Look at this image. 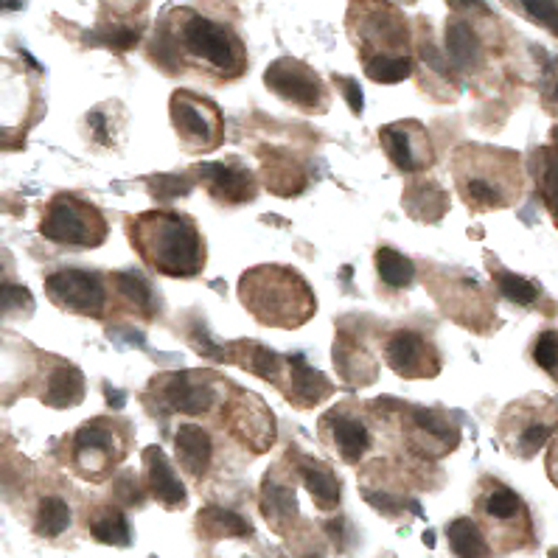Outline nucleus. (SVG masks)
<instances>
[{"label": "nucleus", "mask_w": 558, "mask_h": 558, "mask_svg": "<svg viewBox=\"0 0 558 558\" xmlns=\"http://www.w3.org/2000/svg\"><path fill=\"white\" fill-rule=\"evenodd\" d=\"M127 230L138 256L160 275L194 278L205 267V242L186 214L149 211L129 219Z\"/></svg>", "instance_id": "nucleus-1"}, {"label": "nucleus", "mask_w": 558, "mask_h": 558, "mask_svg": "<svg viewBox=\"0 0 558 558\" xmlns=\"http://www.w3.org/2000/svg\"><path fill=\"white\" fill-rule=\"evenodd\" d=\"M455 186L463 202L477 211H502L522 200L525 172L516 152L491 146H460L452 160Z\"/></svg>", "instance_id": "nucleus-2"}, {"label": "nucleus", "mask_w": 558, "mask_h": 558, "mask_svg": "<svg viewBox=\"0 0 558 558\" xmlns=\"http://www.w3.org/2000/svg\"><path fill=\"white\" fill-rule=\"evenodd\" d=\"M236 292L244 309L272 329H298L315 315L312 287L292 267H253L239 278Z\"/></svg>", "instance_id": "nucleus-3"}, {"label": "nucleus", "mask_w": 558, "mask_h": 558, "mask_svg": "<svg viewBox=\"0 0 558 558\" xmlns=\"http://www.w3.org/2000/svg\"><path fill=\"white\" fill-rule=\"evenodd\" d=\"M180 43L186 57L205 65L208 71L219 73L222 79L242 76L244 65V45L242 40L222 23L211 17L197 15V12H183L180 20Z\"/></svg>", "instance_id": "nucleus-4"}, {"label": "nucleus", "mask_w": 558, "mask_h": 558, "mask_svg": "<svg viewBox=\"0 0 558 558\" xmlns=\"http://www.w3.org/2000/svg\"><path fill=\"white\" fill-rule=\"evenodd\" d=\"M558 430V404L547 396H528L511 404L500 418V438L519 460H530Z\"/></svg>", "instance_id": "nucleus-5"}, {"label": "nucleus", "mask_w": 558, "mask_h": 558, "mask_svg": "<svg viewBox=\"0 0 558 558\" xmlns=\"http://www.w3.org/2000/svg\"><path fill=\"white\" fill-rule=\"evenodd\" d=\"M477 511L486 519L488 533L502 553L533 544V519L528 505L514 488L502 486L497 480L483 483V491L477 497Z\"/></svg>", "instance_id": "nucleus-6"}, {"label": "nucleus", "mask_w": 558, "mask_h": 558, "mask_svg": "<svg viewBox=\"0 0 558 558\" xmlns=\"http://www.w3.org/2000/svg\"><path fill=\"white\" fill-rule=\"evenodd\" d=\"M40 233L48 242L71 247H99L107 239V222L93 202L73 194H57L45 208Z\"/></svg>", "instance_id": "nucleus-7"}, {"label": "nucleus", "mask_w": 558, "mask_h": 558, "mask_svg": "<svg viewBox=\"0 0 558 558\" xmlns=\"http://www.w3.org/2000/svg\"><path fill=\"white\" fill-rule=\"evenodd\" d=\"M169 113L177 138L183 141L188 152H211L225 141L222 113L214 101L202 99L191 90H174L169 99Z\"/></svg>", "instance_id": "nucleus-8"}, {"label": "nucleus", "mask_w": 558, "mask_h": 558, "mask_svg": "<svg viewBox=\"0 0 558 558\" xmlns=\"http://www.w3.org/2000/svg\"><path fill=\"white\" fill-rule=\"evenodd\" d=\"M264 85L278 99L289 101L298 110L306 113L329 110V87L323 85V79L309 65H303L298 59H275L264 73Z\"/></svg>", "instance_id": "nucleus-9"}, {"label": "nucleus", "mask_w": 558, "mask_h": 558, "mask_svg": "<svg viewBox=\"0 0 558 558\" xmlns=\"http://www.w3.org/2000/svg\"><path fill=\"white\" fill-rule=\"evenodd\" d=\"M45 295L59 309L85 317H104L107 312V287L99 272L59 270L45 278Z\"/></svg>", "instance_id": "nucleus-10"}, {"label": "nucleus", "mask_w": 558, "mask_h": 558, "mask_svg": "<svg viewBox=\"0 0 558 558\" xmlns=\"http://www.w3.org/2000/svg\"><path fill=\"white\" fill-rule=\"evenodd\" d=\"M382 149L390 158V163L404 174H415L430 169L435 152H432L430 135L418 121H401V124H387L379 129Z\"/></svg>", "instance_id": "nucleus-11"}, {"label": "nucleus", "mask_w": 558, "mask_h": 558, "mask_svg": "<svg viewBox=\"0 0 558 558\" xmlns=\"http://www.w3.org/2000/svg\"><path fill=\"white\" fill-rule=\"evenodd\" d=\"M385 359L401 379H432L441 373L438 348L418 331H396L385 345Z\"/></svg>", "instance_id": "nucleus-12"}, {"label": "nucleus", "mask_w": 558, "mask_h": 558, "mask_svg": "<svg viewBox=\"0 0 558 558\" xmlns=\"http://www.w3.org/2000/svg\"><path fill=\"white\" fill-rule=\"evenodd\" d=\"M158 396L172 413L183 415H205L211 413L216 399L214 382L202 371H177L166 373L163 379L155 382Z\"/></svg>", "instance_id": "nucleus-13"}, {"label": "nucleus", "mask_w": 558, "mask_h": 558, "mask_svg": "<svg viewBox=\"0 0 558 558\" xmlns=\"http://www.w3.org/2000/svg\"><path fill=\"white\" fill-rule=\"evenodd\" d=\"M73 452L79 469L90 477L113 469L115 460L121 458V441L115 435V424L107 418H93L73 435Z\"/></svg>", "instance_id": "nucleus-14"}, {"label": "nucleus", "mask_w": 558, "mask_h": 558, "mask_svg": "<svg viewBox=\"0 0 558 558\" xmlns=\"http://www.w3.org/2000/svg\"><path fill=\"white\" fill-rule=\"evenodd\" d=\"M368 12L359 15V40L373 43V54H390L396 48L407 45V23L401 17L399 9L387 6L385 0H368ZM371 57V54H365Z\"/></svg>", "instance_id": "nucleus-15"}, {"label": "nucleus", "mask_w": 558, "mask_h": 558, "mask_svg": "<svg viewBox=\"0 0 558 558\" xmlns=\"http://www.w3.org/2000/svg\"><path fill=\"white\" fill-rule=\"evenodd\" d=\"M202 186L208 188V194L222 205H244V202L256 200L258 183L253 174L244 166H230V163H202L194 169Z\"/></svg>", "instance_id": "nucleus-16"}, {"label": "nucleus", "mask_w": 558, "mask_h": 558, "mask_svg": "<svg viewBox=\"0 0 558 558\" xmlns=\"http://www.w3.org/2000/svg\"><path fill=\"white\" fill-rule=\"evenodd\" d=\"M410 441H413L415 452L424 458H444L449 455L460 441V430L446 418V415L435 413V410H413L410 415Z\"/></svg>", "instance_id": "nucleus-17"}, {"label": "nucleus", "mask_w": 558, "mask_h": 558, "mask_svg": "<svg viewBox=\"0 0 558 558\" xmlns=\"http://www.w3.org/2000/svg\"><path fill=\"white\" fill-rule=\"evenodd\" d=\"M320 427L329 435L331 444L340 452V458L345 463H359V460L368 455V449L373 444L365 421L359 415L348 413V407H334V410H329V413L323 415Z\"/></svg>", "instance_id": "nucleus-18"}, {"label": "nucleus", "mask_w": 558, "mask_h": 558, "mask_svg": "<svg viewBox=\"0 0 558 558\" xmlns=\"http://www.w3.org/2000/svg\"><path fill=\"white\" fill-rule=\"evenodd\" d=\"M144 474H146V491L166 508H183L188 502L186 486L180 483V477L174 474L172 463L166 458V452L160 446H146L144 449Z\"/></svg>", "instance_id": "nucleus-19"}, {"label": "nucleus", "mask_w": 558, "mask_h": 558, "mask_svg": "<svg viewBox=\"0 0 558 558\" xmlns=\"http://www.w3.org/2000/svg\"><path fill=\"white\" fill-rule=\"evenodd\" d=\"M284 390L289 393V401L301 410H312L334 393L329 379L315 368H309L301 354L287 357V385H284Z\"/></svg>", "instance_id": "nucleus-20"}, {"label": "nucleus", "mask_w": 558, "mask_h": 558, "mask_svg": "<svg viewBox=\"0 0 558 558\" xmlns=\"http://www.w3.org/2000/svg\"><path fill=\"white\" fill-rule=\"evenodd\" d=\"M236 435L244 438L256 452H267L275 441V421L264 401L253 399V393H244L242 401H236Z\"/></svg>", "instance_id": "nucleus-21"}, {"label": "nucleus", "mask_w": 558, "mask_h": 558, "mask_svg": "<svg viewBox=\"0 0 558 558\" xmlns=\"http://www.w3.org/2000/svg\"><path fill=\"white\" fill-rule=\"evenodd\" d=\"M174 455L188 474L202 477L214 460V441L200 424H180L174 432Z\"/></svg>", "instance_id": "nucleus-22"}, {"label": "nucleus", "mask_w": 558, "mask_h": 558, "mask_svg": "<svg viewBox=\"0 0 558 558\" xmlns=\"http://www.w3.org/2000/svg\"><path fill=\"white\" fill-rule=\"evenodd\" d=\"M85 399V376L79 368H73L71 362H59L57 368L48 376L43 401L54 410H68L76 407Z\"/></svg>", "instance_id": "nucleus-23"}, {"label": "nucleus", "mask_w": 558, "mask_h": 558, "mask_svg": "<svg viewBox=\"0 0 558 558\" xmlns=\"http://www.w3.org/2000/svg\"><path fill=\"white\" fill-rule=\"evenodd\" d=\"M236 348H239L236 362H239L242 368H247L250 373L267 379L270 385L284 390V385H287V357H278L267 345L250 343V340H244V343H239Z\"/></svg>", "instance_id": "nucleus-24"}, {"label": "nucleus", "mask_w": 558, "mask_h": 558, "mask_svg": "<svg viewBox=\"0 0 558 558\" xmlns=\"http://www.w3.org/2000/svg\"><path fill=\"white\" fill-rule=\"evenodd\" d=\"M264 186L270 188L275 197H295L306 186L303 169L281 152H264Z\"/></svg>", "instance_id": "nucleus-25"}, {"label": "nucleus", "mask_w": 558, "mask_h": 558, "mask_svg": "<svg viewBox=\"0 0 558 558\" xmlns=\"http://www.w3.org/2000/svg\"><path fill=\"white\" fill-rule=\"evenodd\" d=\"M404 208L413 219L421 222H435L449 211V197L444 194V188L432 180H418L413 186H407L404 194Z\"/></svg>", "instance_id": "nucleus-26"}, {"label": "nucleus", "mask_w": 558, "mask_h": 558, "mask_svg": "<svg viewBox=\"0 0 558 558\" xmlns=\"http://www.w3.org/2000/svg\"><path fill=\"white\" fill-rule=\"evenodd\" d=\"M334 365L343 373L345 382L368 385L371 379H376V362L368 357L365 348H357L351 340H345V334H340L334 343Z\"/></svg>", "instance_id": "nucleus-27"}, {"label": "nucleus", "mask_w": 558, "mask_h": 558, "mask_svg": "<svg viewBox=\"0 0 558 558\" xmlns=\"http://www.w3.org/2000/svg\"><path fill=\"white\" fill-rule=\"evenodd\" d=\"M446 54L449 59L460 65V68H477L480 57H483V45L480 37L474 34V29L463 20H449L446 23Z\"/></svg>", "instance_id": "nucleus-28"}, {"label": "nucleus", "mask_w": 558, "mask_h": 558, "mask_svg": "<svg viewBox=\"0 0 558 558\" xmlns=\"http://www.w3.org/2000/svg\"><path fill=\"white\" fill-rule=\"evenodd\" d=\"M446 539L449 547L458 558H488L491 556V544H488L486 533L480 530V525L469 519V516H460L455 522H449L446 528Z\"/></svg>", "instance_id": "nucleus-29"}, {"label": "nucleus", "mask_w": 558, "mask_h": 558, "mask_svg": "<svg viewBox=\"0 0 558 558\" xmlns=\"http://www.w3.org/2000/svg\"><path fill=\"white\" fill-rule=\"evenodd\" d=\"M301 480L320 511H334L340 505V480L334 477L331 469L317 466L315 460H303Z\"/></svg>", "instance_id": "nucleus-30"}, {"label": "nucleus", "mask_w": 558, "mask_h": 558, "mask_svg": "<svg viewBox=\"0 0 558 558\" xmlns=\"http://www.w3.org/2000/svg\"><path fill=\"white\" fill-rule=\"evenodd\" d=\"M115 281L118 292L127 298V303L146 320H155L158 317V298L155 292L149 287V281H144L138 272H113L110 275Z\"/></svg>", "instance_id": "nucleus-31"}, {"label": "nucleus", "mask_w": 558, "mask_h": 558, "mask_svg": "<svg viewBox=\"0 0 558 558\" xmlns=\"http://www.w3.org/2000/svg\"><path fill=\"white\" fill-rule=\"evenodd\" d=\"M365 76L376 85H399L413 73V59L404 54H371L362 57Z\"/></svg>", "instance_id": "nucleus-32"}, {"label": "nucleus", "mask_w": 558, "mask_h": 558, "mask_svg": "<svg viewBox=\"0 0 558 558\" xmlns=\"http://www.w3.org/2000/svg\"><path fill=\"white\" fill-rule=\"evenodd\" d=\"M376 272L387 287L407 289L415 281V264L407 256H401L393 247H379L376 250Z\"/></svg>", "instance_id": "nucleus-33"}, {"label": "nucleus", "mask_w": 558, "mask_h": 558, "mask_svg": "<svg viewBox=\"0 0 558 558\" xmlns=\"http://www.w3.org/2000/svg\"><path fill=\"white\" fill-rule=\"evenodd\" d=\"M533 160H536V186L542 191L544 205L558 228V149H542Z\"/></svg>", "instance_id": "nucleus-34"}, {"label": "nucleus", "mask_w": 558, "mask_h": 558, "mask_svg": "<svg viewBox=\"0 0 558 558\" xmlns=\"http://www.w3.org/2000/svg\"><path fill=\"white\" fill-rule=\"evenodd\" d=\"M90 536L101 544H113V547H127L129 539V522L124 511L118 508H104L93 516L90 522Z\"/></svg>", "instance_id": "nucleus-35"}, {"label": "nucleus", "mask_w": 558, "mask_h": 558, "mask_svg": "<svg viewBox=\"0 0 558 558\" xmlns=\"http://www.w3.org/2000/svg\"><path fill=\"white\" fill-rule=\"evenodd\" d=\"M200 530L205 536H250L253 528L244 516L228 508H205L200 511Z\"/></svg>", "instance_id": "nucleus-36"}, {"label": "nucleus", "mask_w": 558, "mask_h": 558, "mask_svg": "<svg viewBox=\"0 0 558 558\" xmlns=\"http://www.w3.org/2000/svg\"><path fill=\"white\" fill-rule=\"evenodd\" d=\"M491 272H494V284H497V289H500L508 301L516 303V306H533V303L542 298V289L536 287L530 278H522V275H516V272L500 270V267H491Z\"/></svg>", "instance_id": "nucleus-37"}, {"label": "nucleus", "mask_w": 558, "mask_h": 558, "mask_svg": "<svg viewBox=\"0 0 558 558\" xmlns=\"http://www.w3.org/2000/svg\"><path fill=\"white\" fill-rule=\"evenodd\" d=\"M71 525V508H68V502L62 500V497H45L40 502V511H37V533L40 536H48V539H54L59 533H65Z\"/></svg>", "instance_id": "nucleus-38"}, {"label": "nucleus", "mask_w": 558, "mask_h": 558, "mask_svg": "<svg viewBox=\"0 0 558 558\" xmlns=\"http://www.w3.org/2000/svg\"><path fill=\"white\" fill-rule=\"evenodd\" d=\"M261 508L270 522H278V519H292L298 514V500L292 494V488L275 486L272 480H264L261 486Z\"/></svg>", "instance_id": "nucleus-39"}, {"label": "nucleus", "mask_w": 558, "mask_h": 558, "mask_svg": "<svg viewBox=\"0 0 558 558\" xmlns=\"http://www.w3.org/2000/svg\"><path fill=\"white\" fill-rule=\"evenodd\" d=\"M533 362L542 368L553 382H558V331L547 329L533 343Z\"/></svg>", "instance_id": "nucleus-40"}, {"label": "nucleus", "mask_w": 558, "mask_h": 558, "mask_svg": "<svg viewBox=\"0 0 558 558\" xmlns=\"http://www.w3.org/2000/svg\"><path fill=\"white\" fill-rule=\"evenodd\" d=\"M146 186L152 188V197L174 200V197H186L188 188L194 186V180L186 174H158V177H149Z\"/></svg>", "instance_id": "nucleus-41"}, {"label": "nucleus", "mask_w": 558, "mask_h": 558, "mask_svg": "<svg viewBox=\"0 0 558 558\" xmlns=\"http://www.w3.org/2000/svg\"><path fill=\"white\" fill-rule=\"evenodd\" d=\"M34 298L20 284H3L0 281V315H29Z\"/></svg>", "instance_id": "nucleus-42"}, {"label": "nucleus", "mask_w": 558, "mask_h": 558, "mask_svg": "<svg viewBox=\"0 0 558 558\" xmlns=\"http://www.w3.org/2000/svg\"><path fill=\"white\" fill-rule=\"evenodd\" d=\"M522 12L558 37V0H519Z\"/></svg>", "instance_id": "nucleus-43"}, {"label": "nucleus", "mask_w": 558, "mask_h": 558, "mask_svg": "<svg viewBox=\"0 0 558 558\" xmlns=\"http://www.w3.org/2000/svg\"><path fill=\"white\" fill-rule=\"evenodd\" d=\"M138 40H141V29H132V26H110V29L99 31V43L113 51H129L138 45Z\"/></svg>", "instance_id": "nucleus-44"}, {"label": "nucleus", "mask_w": 558, "mask_h": 558, "mask_svg": "<svg viewBox=\"0 0 558 558\" xmlns=\"http://www.w3.org/2000/svg\"><path fill=\"white\" fill-rule=\"evenodd\" d=\"M188 340H191V345L200 351L202 357L216 359V362H225V359H228V354H225V351H222V348H219V345L208 337V331L202 329V326H197V329L191 331V337H188Z\"/></svg>", "instance_id": "nucleus-45"}, {"label": "nucleus", "mask_w": 558, "mask_h": 558, "mask_svg": "<svg viewBox=\"0 0 558 558\" xmlns=\"http://www.w3.org/2000/svg\"><path fill=\"white\" fill-rule=\"evenodd\" d=\"M115 494L127 502V505H141V502H144V491L138 488V483H135V477H132V474H127V477H118V483H115Z\"/></svg>", "instance_id": "nucleus-46"}, {"label": "nucleus", "mask_w": 558, "mask_h": 558, "mask_svg": "<svg viewBox=\"0 0 558 558\" xmlns=\"http://www.w3.org/2000/svg\"><path fill=\"white\" fill-rule=\"evenodd\" d=\"M365 500L371 502L373 508H379L382 514H396L401 508V502L393 494H385V491H365Z\"/></svg>", "instance_id": "nucleus-47"}, {"label": "nucleus", "mask_w": 558, "mask_h": 558, "mask_svg": "<svg viewBox=\"0 0 558 558\" xmlns=\"http://www.w3.org/2000/svg\"><path fill=\"white\" fill-rule=\"evenodd\" d=\"M340 82V87H343V96L345 101H348V107L354 110V115L362 113V90H359V85L354 82V79H337Z\"/></svg>", "instance_id": "nucleus-48"}, {"label": "nucleus", "mask_w": 558, "mask_h": 558, "mask_svg": "<svg viewBox=\"0 0 558 558\" xmlns=\"http://www.w3.org/2000/svg\"><path fill=\"white\" fill-rule=\"evenodd\" d=\"M547 477L553 480V486L558 488V430L550 438V449H547Z\"/></svg>", "instance_id": "nucleus-49"}, {"label": "nucleus", "mask_w": 558, "mask_h": 558, "mask_svg": "<svg viewBox=\"0 0 558 558\" xmlns=\"http://www.w3.org/2000/svg\"><path fill=\"white\" fill-rule=\"evenodd\" d=\"M452 9H458V12H463V9H472V6H477L480 0H446Z\"/></svg>", "instance_id": "nucleus-50"}, {"label": "nucleus", "mask_w": 558, "mask_h": 558, "mask_svg": "<svg viewBox=\"0 0 558 558\" xmlns=\"http://www.w3.org/2000/svg\"><path fill=\"white\" fill-rule=\"evenodd\" d=\"M0 9H20V0H0Z\"/></svg>", "instance_id": "nucleus-51"}, {"label": "nucleus", "mask_w": 558, "mask_h": 558, "mask_svg": "<svg viewBox=\"0 0 558 558\" xmlns=\"http://www.w3.org/2000/svg\"><path fill=\"white\" fill-rule=\"evenodd\" d=\"M424 544H427V547H432V544H435V536H432V533H424Z\"/></svg>", "instance_id": "nucleus-52"}, {"label": "nucleus", "mask_w": 558, "mask_h": 558, "mask_svg": "<svg viewBox=\"0 0 558 558\" xmlns=\"http://www.w3.org/2000/svg\"><path fill=\"white\" fill-rule=\"evenodd\" d=\"M553 101L558 104V82H556V87H553Z\"/></svg>", "instance_id": "nucleus-53"}, {"label": "nucleus", "mask_w": 558, "mask_h": 558, "mask_svg": "<svg viewBox=\"0 0 558 558\" xmlns=\"http://www.w3.org/2000/svg\"><path fill=\"white\" fill-rule=\"evenodd\" d=\"M550 558H558V547H553V550H550Z\"/></svg>", "instance_id": "nucleus-54"}, {"label": "nucleus", "mask_w": 558, "mask_h": 558, "mask_svg": "<svg viewBox=\"0 0 558 558\" xmlns=\"http://www.w3.org/2000/svg\"><path fill=\"white\" fill-rule=\"evenodd\" d=\"M6 144V135H3V132H0V146Z\"/></svg>", "instance_id": "nucleus-55"}, {"label": "nucleus", "mask_w": 558, "mask_h": 558, "mask_svg": "<svg viewBox=\"0 0 558 558\" xmlns=\"http://www.w3.org/2000/svg\"><path fill=\"white\" fill-rule=\"evenodd\" d=\"M0 270H3V258H0Z\"/></svg>", "instance_id": "nucleus-56"}]
</instances>
